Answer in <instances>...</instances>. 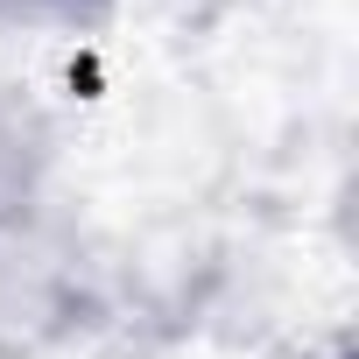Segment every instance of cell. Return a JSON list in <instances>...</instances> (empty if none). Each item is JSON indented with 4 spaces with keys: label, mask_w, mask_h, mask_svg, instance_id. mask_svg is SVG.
I'll list each match as a JSON object with an SVG mask.
<instances>
[{
    "label": "cell",
    "mask_w": 359,
    "mask_h": 359,
    "mask_svg": "<svg viewBox=\"0 0 359 359\" xmlns=\"http://www.w3.org/2000/svg\"><path fill=\"white\" fill-rule=\"evenodd\" d=\"M106 324V275L85 233L36 191L0 198V359H57Z\"/></svg>",
    "instance_id": "1"
},
{
    "label": "cell",
    "mask_w": 359,
    "mask_h": 359,
    "mask_svg": "<svg viewBox=\"0 0 359 359\" xmlns=\"http://www.w3.org/2000/svg\"><path fill=\"white\" fill-rule=\"evenodd\" d=\"M120 15V0H0V29L22 36H92Z\"/></svg>",
    "instance_id": "2"
},
{
    "label": "cell",
    "mask_w": 359,
    "mask_h": 359,
    "mask_svg": "<svg viewBox=\"0 0 359 359\" xmlns=\"http://www.w3.org/2000/svg\"><path fill=\"white\" fill-rule=\"evenodd\" d=\"M29 184V176H22V162L8 155V134H0V198H8V191H22Z\"/></svg>",
    "instance_id": "3"
}]
</instances>
